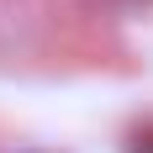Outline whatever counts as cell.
I'll use <instances>...</instances> for the list:
<instances>
[{
  "mask_svg": "<svg viewBox=\"0 0 153 153\" xmlns=\"http://www.w3.org/2000/svg\"><path fill=\"white\" fill-rule=\"evenodd\" d=\"M132 153H153V127H143L137 137H132Z\"/></svg>",
  "mask_w": 153,
  "mask_h": 153,
  "instance_id": "1",
  "label": "cell"
}]
</instances>
